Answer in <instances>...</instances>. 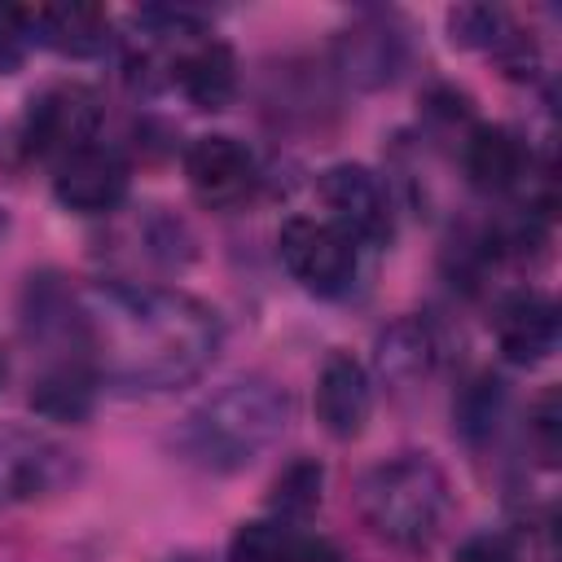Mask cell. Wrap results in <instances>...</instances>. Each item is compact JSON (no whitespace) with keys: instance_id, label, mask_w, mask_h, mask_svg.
I'll return each mask as SVG.
<instances>
[{"instance_id":"27","label":"cell","mask_w":562,"mask_h":562,"mask_svg":"<svg viewBox=\"0 0 562 562\" xmlns=\"http://www.w3.org/2000/svg\"><path fill=\"white\" fill-rule=\"evenodd\" d=\"M0 382H4V351H0Z\"/></svg>"},{"instance_id":"18","label":"cell","mask_w":562,"mask_h":562,"mask_svg":"<svg viewBox=\"0 0 562 562\" xmlns=\"http://www.w3.org/2000/svg\"><path fill=\"white\" fill-rule=\"evenodd\" d=\"M505 413V382L492 378V373H479L452 404V417H457V430L470 439V443H483L492 439L496 422Z\"/></svg>"},{"instance_id":"22","label":"cell","mask_w":562,"mask_h":562,"mask_svg":"<svg viewBox=\"0 0 562 562\" xmlns=\"http://www.w3.org/2000/svg\"><path fill=\"white\" fill-rule=\"evenodd\" d=\"M527 439L536 448V457L544 465H558V448H562V408H558V391H544L527 417Z\"/></svg>"},{"instance_id":"12","label":"cell","mask_w":562,"mask_h":562,"mask_svg":"<svg viewBox=\"0 0 562 562\" xmlns=\"http://www.w3.org/2000/svg\"><path fill=\"white\" fill-rule=\"evenodd\" d=\"M316 422L334 439H356L373 413V378L351 351H329L316 369Z\"/></svg>"},{"instance_id":"7","label":"cell","mask_w":562,"mask_h":562,"mask_svg":"<svg viewBox=\"0 0 562 562\" xmlns=\"http://www.w3.org/2000/svg\"><path fill=\"white\" fill-rule=\"evenodd\" d=\"M316 193L325 202V220L347 228L360 246H386L395 233V211H391V189L382 184L378 171L360 162H334L321 171Z\"/></svg>"},{"instance_id":"26","label":"cell","mask_w":562,"mask_h":562,"mask_svg":"<svg viewBox=\"0 0 562 562\" xmlns=\"http://www.w3.org/2000/svg\"><path fill=\"white\" fill-rule=\"evenodd\" d=\"M171 562H202V558H171Z\"/></svg>"},{"instance_id":"10","label":"cell","mask_w":562,"mask_h":562,"mask_svg":"<svg viewBox=\"0 0 562 562\" xmlns=\"http://www.w3.org/2000/svg\"><path fill=\"white\" fill-rule=\"evenodd\" d=\"M461 167L465 180L479 193H522L536 176V158L527 140L505 123H470L461 140Z\"/></svg>"},{"instance_id":"1","label":"cell","mask_w":562,"mask_h":562,"mask_svg":"<svg viewBox=\"0 0 562 562\" xmlns=\"http://www.w3.org/2000/svg\"><path fill=\"white\" fill-rule=\"evenodd\" d=\"M224 321L211 303L176 285L88 281L70 285L61 356H79L101 386L176 391L198 382L220 356Z\"/></svg>"},{"instance_id":"23","label":"cell","mask_w":562,"mask_h":562,"mask_svg":"<svg viewBox=\"0 0 562 562\" xmlns=\"http://www.w3.org/2000/svg\"><path fill=\"white\" fill-rule=\"evenodd\" d=\"M457 562H518L514 544L496 531H483V536H470L461 549H457Z\"/></svg>"},{"instance_id":"3","label":"cell","mask_w":562,"mask_h":562,"mask_svg":"<svg viewBox=\"0 0 562 562\" xmlns=\"http://www.w3.org/2000/svg\"><path fill=\"white\" fill-rule=\"evenodd\" d=\"M448 514V479L426 452H400L360 479L364 527L395 549H426Z\"/></svg>"},{"instance_id":"16","label":"cell","mask_w":562,"mask_h":562,"mask_svg":"<svg viewBox=\"0 0 562 562\" xmlns=\"http://www.w3.org/2000/svg\"><path fill=\"white\" fill-rule=\"evenodd\" d=\"M435 360H439V342L422 316H395L373 342V369L395 386L422 382L435 369Z\"/></svg>"},{"instance_id":"15","label":"cell","mask_w":562,"mask_h":562,"mask_svg":"<svg viewBox=\"0 0 562 562\" xmlns=\"http://www.w3.org/2000/svg\"><path fill=\"white\" fill-rule=\"evenodd\" d=\"M97 378L79 356H53L31 378V408L44 422H83L97 404Z\"/></svg>"},{"instance_id":"2","label":"cell","mask_w":562,"mask_h":562,"mask_svg":"<svg viewBox=\"0 0 562 562\" xmlns=\"http://www.w3.org/2000/svg\"><path fill=\"white\" fill-rule=\"evenodd\" d=\"M290 422V395L268 378H237L206 395L180 426V452L215 474L259 461Z\"/></svg>"},{"instance_id":"11","label":"cell","mask_w":562,"mask_h":562,"mask_svg":"<svg viewBox=\"0 0 562 562\" xmlns=\"http://www.w3.org/2000/svg\"><path fill=\"white\" fill-rule=\"evenodd\" d=\"M70 474L66 448L26 426H0V509L53 492Z\"/></svg>"},{"instance_id":"14","label":"cell","mask_w":562,"mask_h":562,"mask_svg":"<svg viewBox=\"0 0 562 562\" xmlns=\"http://www.w3.org/2000/svg\"><path fill=\"white\" fill-rule=\"evenodd\" d=\"M35 44L61 57H101L110 48V13L101 4H35Z\"/></svg>"},{"instance_id":"9","label":"cell","mask_w":562,"mask_h":562,"mask_svg":"<svg viewBox=\"0 0 562 562\" xmlns=\"http://www.w3.org/2000/svg\"><path fill=\"white\" fill-rule=\"evenodd\" d=\"M132 184V162L123 149L92 140L53 167V198L75 215H110L123 206Z\"/></svg>"},{"instance_id":"17","label":"cell","mask_w":562,"mask_h":562,"mask_svg":"<svg viewBox=\"0 0 562 562\" xmlns=\"http://www.w3.org/2000/svg\"><path fill=\"white\" fill-rule=\"evenodd\" d=\"M321 496H325V465L316 457H294L290 465L277 470L268 487V514L299 527L321 509Z\"/></svg>"},{"instance_id":"8","label":"cell","mask_w":562,"mask_h":562,"mask_svg":"<svg viewBox=\"0 0 562 562\" xmlns=\"http://www.w3.org/2000/svg\"><path fill=\"white\" fill-rule=\"evenodd\" d=\"M334 66L356 88H386L408 66V31L395 13H364L334 35Z\"/></svg>"},{"instance_id":"5","label":"cell","mask_w":562,"mask_h":562,"mask_svg":"<svg viewBox=\"0 0 562 562\" xmlns=\"http://www.w3.org/2000/svg\"><path fill=\"white\" fill-rule=\"evenodd\" d=\"M97 127H101V101H97L92 88H83V83H48L22 110L18 149L31 162L57 167L70 154H79L83 145L101 140Z\"/></svg>"},{"instance_id":"20","label":"cell","mask_w":562,"mask_h":562,"mask_svg":"<svg viewBox=\"0 0 562 562\" xmlns=\"http://www.w3.org/2000/svg\"><path fill=\"white\" fill-rule=\"evenodd\" d=\"M505 31H509V18L501 9H492V4H457V9H448V35L461 48H487L492 53L505 40Z\"/></svg>"},{"instance_id":"21","label":"cell","mask_w":562,"mask_h":562,"mask_svg":"<svg viewBox=\"0 0 562 562\" xmlns=\"http://www.w3.org/2000/svg\"><path fill=\"white\" fill-rule=\"evenodd\" d=\"M35 48V26H31V9L22 4H0V75H13L26 53Z\"/></svg>"},{"instance_id":"19","label":"cell","mask_w":562,"mask_h":562,"mask_svg":"<svg viewBox=\"0 0 562 562\" xmlns=\"http://www.w3.org/2000/svg\"><path fill=\"white\" fill-rule=\"evenodd\" d=\"M299 527L281 522V518H255V522H241L228 540V553L224 562H285L290 558V544H294Z\"/></svg>"},{"instance_id":"13","label":"cell","mask_w":562,"mask_h":562,"mask_svg":"<svg viewBox=\"0 0 562 562\" xmlns=\"http://www.w3.org/2000/svg\"><path fill=\"white\" fill-rule=\"evenodd\" d=\"M492 334L509 364H540L558 351V334H562L558 303L540 290H518L496 303Z\"/></svg>"},{"instance_id":"24","label":"cell","mask_w":562,"mask_h":562,"mask_svg":"<svg viewBox=\"0 0 562 562\" xmlns=\"http://www.w3.org/2000/svg\"><path fill=\"white\" fill-rule=\"evenodd\" d=\"M285 562H347V553H342L334 540H325V536H307V531H299L294 544H290V558H285Z\"/></svg>"},{"instance_id":"6","label":"cell","mask_w":562,"mask_h":562,"mask_svg":"<svg viewBox=\"0 0 562 562\" xmlns=\"http://www.w3.org/2000/svg\"><path fill=\"white\" fill-rule=\"evenodd\" d=\"M184 184L206 211H233L259 189V158L228 132H206L184 145Z\"/></svg>"},{"instance_id":"25","label":"cell","mask_w":562,"mask_h":562,"mask_svg":"<svg viewBox=\"0 0 562 562\" xmlns=\"http://www.w3.org/2000/svg\"><path fill=\"white\" fill-rule=\"evenodd\" d=\"M4 228H9V220H4V206H0V237H4Z\"/></svg>"},{"instance_id":"4","label":"cell","mask_w":562,"mask_h":562,"mask_svg":"<svg viewBox=\"0 0 562 562\" xmlns=\"http://www.w3.org/2000/svg\"><path fill=\"white\" fill-rule=\"evenodd\" d=\"M360 241L325 215H290L277 233V255L285 272L316 299L351 294L360 277Z\"/></svg>"}]
</instances>
